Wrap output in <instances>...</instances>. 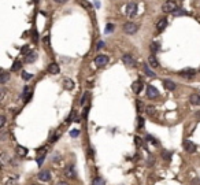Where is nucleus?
<instances>
[{
	"instance_id": "nucleus-16",
	"label": "nucleus",
	"mask_w": 200,
	"mask_h": 185,
	"mask_svg": "<svg viewBox=\"0 0 200 185\" xmlns=\"http://www.w3.org/2000/svg\"><path fill=\"white\" fill-rule=\"evenodd\" d=\"M36 59H37V54L33 52V51H30L28 55H25V62H26V63H33Z\"/></svg>"
},
{
	"instance_id": "nucleus-32",
	"label": "nucleus",
	"mask_w": 200,
	"mask_h": 185,
	"mask_svg": "<svg viewBox=\"0 0 200 185\" xmlns=\"http://www.w3.org/2000/svg\"><path fill=\"white\" fill-rule=\"evenodd\" d=\"M88 97H89V92H85L84 95H82V97H81V101H80V103H81V106H84Z\"/></svg>"
},
{
	"instance_id": "nucleus-33",
	"label": "nucleus",
	"mask_w": 200,
	"mask_h": 185,
	"mask_svg": "<svg viewBox=\"0 0 200 185\" xmlns=\"http://www.w3.org/2000/svg\"><path fill=\"white\" fill-rule=\"evenodd\" d=\"M44 159H45V152H44V154H41L39 158H37V163H39V166H41V165H43Z\"/></svg>"
},
{
	"instance_id": "nucleus-40",
	"label": "nucleus",
	"mask_w": 200,
	"mask_h": 185,
	"mask_svg": "<svg viewBox=\"0 0 200 185\" xmlns=\"http://www.w3.org/2000/svg\"><path fill=\"white\" fill-rule=\"evenodd\" d=\"M33 40H34V43H37V40H39V36H37V32L36 30L33 32Z\"/></svg>"
},
{
	"instance_id": "nucleus-49",
	"label": "nucleus",
	"mask_w": 200,
	"mask_h": 185,
	"mask_svg": "<svg viewBox=\"0 0 200 185\" xmlns=\"http://www.w3.org/2000/svg\"><path fill=\"white\" fill-rule=\"evenodd\" d=\"M181 1H182V0H181Z\"/></svg>"
},
{
	"instance_id": "nucleus-5",
	"label": "nucleus",
	"mask_w": 200,
	"mask_h": 185,
	"mask_svg": "<svg viewBox=\"0 0 200 185\" xmlns=\"http://www.w3.org/2000/svg\"><path fill=\"white\" fill-rule=\"evenodd\" d=\"M126 14H128V16L136 15L137 14V3H134V1L128 3V6H126Z\"/></svg>"
},
{
	"instance_id": "nucleus-11",
	"label": "nucleus",
	"mask_w": 200,
	"mask_h": 185,
	"mask_svg": "<svg viewBox=\"0 0 200 185\" xmlns=\"http://www.w3.org/2000/svg\"><path fill=\"white\" fill-rule=\"evenodd\" d=\"M143 86H144L143 81H141V80H137V81H134V82L132 84V89H133V92L134 93L139 95V93L143 91Z\"/></svg>"
},
{
	"instance_id": "nucleus-8",
	"label": "nucleus",
	"mask_w": 200,
	"mask_h": 185,
	"mask_svg": "<svg viewBox=\"0 0 200 185\" xmlns=\"http://www.w3.org/2000/svg\"><path fill=\"white\" fill-rule=\"evenodd\" d=\"M39 180L40 181H44V182H47V181H49L51 178H52V176H51V171L49 170H43V171H40L39 173Z\"/></svg>"
},
{
	"instance_id": "nucleus-26",
	"label": "nucleus",
	"mask_w": 200,
	"mask_h": 185,
	"mask_svg": "<svg viewBox=\"0 0 200 185\" xmlns=\"http://www.w3.org/2000/svg\"><path fill=\"white\" fill-rule=\"evenodd\" d=\"M32 77H33V74H30V73H28V71L22 70V78L25 80V81H29Z\"/></svg>"
},
{
	"instance_id": "nucleus-25",
	"label": "nucleus",
	"mask_w": 200,
	"mask_h": 185,
	"mask_svg": "<svg viewBox=\"0 0 200 185\" xmlns=\"http://www.w3.org/2000/svg\"><path fill=\"white\" fill-rule=\"evenodd\" d=\"M7 81H8V73L7 71H3L1 73V78H0V82L1 84H6Z\"/></svg>"
},
{
	"instance_id": "nucleus-23",
	"label": "nucleus",
	"mask_w": 200,
	"mask_h": 185,
	"mask_svg": "<svg viewBox=\"0 0 200 185\" xmlns=\"http://www.w3.org/2000/svg\"><path fill=\"white\" fill-rule=\"evenodd\" d=\"M149 48H151V51H152V52H158V51H159V49H161V45H159V43H156V41H154V43H152V44H151V47H149Z\"/></svg>"
},
{
	"instance_id": "nucleus-37",
	"label": "nucleus",
	"mask_w": 200,
	"mask_h": 185,
	"mask_svg": "<svg viewBox=\"0 0 200 185\" xmlns=\"http://www.w3.org/2000/svg\"><path fill=\"white\" fill-rule=\"evenodd\" d=\"M4 125H6V117L1 115L0 117V128H4Z\"/></svg>"
},
{
	"instance_id": "nucleus-42",
	"label": "nucleus",
	"mask_w": 200,
	"mask_h": 185,
	"mask_svg": "<svg viewBox=\"0 0 200 185\" xmlns=\"http://www.w3.org/2000/svg\"><path fill=\"white\" fill-rule=\"evenodd\" d=\"M59 159H61V156H59V155H54V158H52V161H54V162H59Z\"/></svg>"
},
{
	"instance_id": "nucleus-1",
	"label": "nucleus",
	"mask_w": 200,
	"mask_h": 185,
	"mask_svg": "<svg viewBox=\"0 0 200 185\" xmlns=\"http://www.w3.org/2000/svg\"><path fill=\"white\" fill-rule=\"evenodd\" d=\"M108 62H110V58L104 54H100L95 58V65H96L97 67H104Z\"/></svg>"
},
{
	"instance_id": "nucleus-27",
	"label": "nucleus",
	"mask_w": 200,
	"mask_h": 185,
	"mask_svg": "<svg viewBox=\"0 0 200 185\" xmlns=\"http://www.w3.org/2000/svg\"><path fill=\"white\" fill-rule=\"evenodd\" d=\"M136 107H137V111H139V113L144 111V104H143L141 100H136Z\"/></svg>"
},
{
	"instance_id": "nucleus-6",
	"label": "nucleus",
	"mask_w": 200,
	"mask_h": 185,
	"mask_svg": "<svg viewBox=\"0 0 200 185\" xmlns=\"http://www.w3.org/2000/svg\"><path fill=\"white\" fill-rule=\"evenodd\" d=\"M147 96L149 99H155V97L159 96V92H158V89L155 88L154 85H148V88H147Z\"/></svg>"
},
{
	"instance_id": "nucleus-18",
	"label": "nucleus",
	"mask_w": 200,
	"mask_h": 185,
	"mask_svg": "<svg viewBox=\"0 0 200 185\" xmlns=\"http://www.w3.org/2000/svg\"><path fill=\"white\" fill-rule=\"evenodd\" d=\"M148 62H149V66H151V67H154V69L159 67V62H158V59L155 58L154 55H151V56L148 58Z\"/></svg>"
},
{
	"instance_id": "nucleus-17",
	"label": "nucleus",
	"mask_w": 200,
	"mask_h": 185,
	"mask_svg": "<svg viewBox=\"0 0 200 185\" xmlns=\"http://www.w3.org/2000/svg\"><path fill=\"white\" fill-rule=\"evenodd\" d=\"M59 71H61V69H59V65L58 63H51L48 66V73H51V74H58Z\"/></svg>"
},
{
	"instance_id": "nucleus-10",
	"label": "nucleus",
	"mask_w": 200,
	"mask_h": 185,
	"mask_svg": "<svg viewBox=\"0 0 200 185\" xmlns=\"http://www.w3.org/2000/svg\"><path fill=\"white\" fill-rule=\"evenodd\" d=\"M167 19L166 18H162V19H159L158 21V23H156V32L158 33H161V32H163L166 28H167Z\"/></svg>"
},
{
	"instance_id": "nucleus-4",
	"label": "nucleus",
	"mask_w": 200,
	"mask_h": 185,
	"mask_svg": "<svg viewBox=\"0 0 200 185\" xmlns=\"http://www.w3.org/2000/svg\"><path fill=\"white\" fill-rule=\"evenodd\" d=\"M122 62L125 66H128V67H136V61H134V58L130 54H125L122 56Z\"/></svg>"
},
{
	"instance_id": "nucleus-22",
	"label": "nucleus",
	"mask_w": 200,
	"mask_h": 185,
	"mask_svg": "<svg viewBox=\"0 0 200 185\" xmlns=\"http://www.w3.org/2000/svg\"><path fill=\"white\" fill-rule=\"evenodd\" d=\"M182 15H188V11L184 8H178L177 11H174V16H182Z\"/></svg>"
},
{
	"instance_id": "nucleus-35",
	"label": "nucleus",
	"mask_w": 200,
	"mask_h": 185,
	"mask_svg": "<svg viewBox=\"0 0 200 185\" xmlns=\"http://www.w3.org/2000/svg\"><path fill=\"white\" fill-rule=\"evenodd\" d=\"M6 185H18L16 184V177H14V178H10L7 182H6Z\"/></svg>"
},
{
	"instance_id": "nucleus-44",
	"label": "nucleus",
	"mask_w": 200,
	"mask_h": 185,
	"mask_svg": "<svg viewBox=\"0 0 200 185\" xmlns=\"http://www.w3.org/2000/svg\"><path fill=\"white\" fill-rule=\"evenodd\" d=\"M88 152H89V156H91V158H93V156H95V154H93V149H92V148H89V151H88Z\"/></svg>"
},
{
	"instance_id": "nucleus-46",
	"label": "nucleus",
	"mask_w": 200,
	"mask_h": 185,
	"mask_svg": "<svg viewBox=\"0 0 200 185\" xmlns=\"http://www.w3.org/2000/svg\"><path fill=\"white\" fill-rule=\"evenodd\" d=\"M58 185H69L67 182H64V181H61V182H58Z\"/></svg>"
},
{
	"instance_id": "nucleus-13",
	"label": "nucleus",
	"mask_w": 200,
	"mask_h": 185,
	"mask_svg": "<svg viewBox=\"0 0 200 185\" xmlns=\"http://www.w3.org/2000/svg\"><path fill=\"white\" fill-rule=\"evenodd\" d=\"M143 70H144V73H145L147 76L149 78H154L156 77V74H155V71L151 69V66L149 65H143Z\"/></svg>"
},
{
	"instance_id": "nucleus-7",
	"label": "nucleus",
	"mask_w": 200,
	"mask_h": 185,
	"mask_svg": "<svg viewBox=\"0 0 200 185\" xmlns=\"http://www.w3.org/2000/svg\"><path fill=\"white\" fill-rule=\"evenodd\" d=\"M184 149L188 152V154H193V152L196 151V145H195V143H192V141L185 140L184 141Z\"/></svg>"
},
{
	"instance_id": "nucleus-14",
	"label": "nucleus",
	"mask_w": 200,
	"mask_h": 185,
	"mask_svg": "<svg viewBox=\"0 0 200 185\" xmlns=\"http://www.w3.org/2000/svg\"><path fill=\"white\" fill-rule=\"evenodd\" d=\"M189 101H191V104H193V106H200V95L192 93L189 96Z\"/></svg>"
},
{
	"instance_id": "nucleus-3",
	"label": "nucleus",
	"mask_w": 200,
	"mask_h": 185,
	"mask_svg": "<svg viewBox=\"0 0 200 185\" xmlns=\"http://www.w3.org/2000/svg\"><path fill=\"white\" fill-rule=\"evenodd\" d=\"M162 10H163V13H174V11L177 10V4H176V1H173V0H167V1L162 6Z\"/></svg>"
},
{
	"instance_id": "nucleus-41",
	"label": "nucleus",
	"mask_w": 200,
	"mask_h": 185,
	"mask_svg": "<svg viewBox=\"0 0 200 185\" xmlns=\"http://www.w3.org/2000/svg\"><path fill=\"white\" fill-rule=\"evenodd\" d=\"M103 47H104V43H103V41H99V43L96 44V48H97V49H100V48H103Z\"/></svg>"
},
{
	"instance_id": "nucleus-47",
	"label": "nucleus",
	"mask_w": 200,
	"mask_h": 185,
	"mask_svg": "<svg viewBox=\"0 0 200 185\" xmlns=\"http://www.w3.org/2000/svg\"><path fill=\"white\" fill-rule=\"evenodd\" d=\"M34 3H39V0H34Z\"/></svg>"
},
{
	"instance_id": "nucleus-2",
	"label": "nucleus",
	"mask_w": 200,
	"mask_h": 185,
	"mask_svg": "<svg viewBox=\"0 0 200 185\" xmlns=\"http://www.w3.org/2000/svg\"><path fill=\"white\" fill-rule=\"evenodd\" d=\"M137 30H139V26L134 22H126L123 25V32L126 34H134V33H137Z\"/></svg>"
},
{
	"instance_id": "nucleus-20",
	"label": "nucleus",
	"mask_w": 200,
	"mask_h": 185,
	"mask_svg": "<svg viewBox=\"0 0 200 185\" xmlns=\"http://www.w3.org/2000/svg\"><path fill=\"white\" fill-rule=\"evenodd\" d=\"M16 152H18L19 156H26V155H28V148L18 145V147H16Z\"/></svg>"
},
{
	"instance_id": "nucleus-43",
	"label": "nucleus",
	"mask_w": 200,
	"mask_h": 185,
	"mask_svg": "<svg viewBox=\"0 0 200 185\" xmlns=\"http://www.w3.org/2000/svg\"><path fill=\"white\" fill-rule=\"evenodd\" d=\"M134 141H136V144H137V147L141 145V140H140V137H136L134 139Z\"/></svg>"
},
{
	"instance_id": "nucleus-31",
	"label": "nucleus",
	"mask_w": 200,
	"mask_h": 185,
	"mask_svg": "<svg viewBox=\"0 0 200 185\" xmlns=\"http://www.w3.org/2000/svg\"><path fill=\"white\" fill-rule=\"evenodd\" d=\"M144 118H141V117H137V128L139 129H141L143 126H144Z\"/></svg>"
},
{
	"instance_id": "nucleus-15",
	"label": "nucleus",
	"mask_w": 200,
	"mask_h": 185,
	"mask_svg": "<svg viewBox=\"0 0 200 185\" xmlns=\"http://www.w3.org/2000/svg\"><path fill=\"white\" fill-rule=\"evenodd\" d=\"M163 86H164L166 89H169V91H174V89L177 88L176 82H173L171 80H164V81H163Z\"/></svg>"
},
{
	"instance_id": "nucleus-24",
	"label": "nucleus",
	"mask_w": 200,
	"mask_h": 185,
	"mask_svg": "<svg viewBox=\"0 0 200 185\" xmlns=\"http://www.w3.org/2000/svg\"><path fill=\"white\" fill-rule=\"evenodd\" d=\"M92 185H106V182H104V180L101 177H96L92 181Z\"/></svg>"
},
{
	"instance_id": "nucleus-9",
	"label": "nucleus",
	"mask_w": 200,
	"mask_h": 185,
	"mask_svg": "<svg viewBox=\"0 0 200 185\" xmlns=\"http://www.w3.org/2000/svg\"><path fill=\"white\" fill-rule=\"evenodd\" d=\"M181 77H184V78H192L196 76V70H193V69H186V70H181L180 73H178Z\"/></svg>"
},
{
	"instance_id": "nucleus-39",
	"label": "nucleus",
	"mask_w": 200,
	"mask_h": 185,
	"mask_svg": "<svg viewBox=\"0 0 200 185\" xmlns=\"http://www.w3.org/2000/svg\"><path fill=\"white\" fill-rule=\"evenodd\" d=\"M191 185H200V180H199V178H193L192 182H191Z\"/></svg>"
},
{
	"instance_id": "nucleus-36",
	"label": "nucleus",
	"mask_w": 200,
	"mask_h": 185,
	"mask_svg": "<svg viewBox=\"0 0 200 185\" xmlns=\"http://www.w3.org/2000/svg\"><path fill=\"white\" fill-rule=\"evenodd\" d=\"M113 30H114V25L113 23H108L107 26H106V33H111Z\"/></svg>"
},
{
	"instance_id": "nucleus-45",
	"label": "nucleus",
	"mask_w": 200,
	"mask_h": 185,
	"mask_svg": "<svg viewBox=\"0 0 200 185\" xmlns=\"http://www.w3.org/2000/svg\"><path fill=\"white\" fill-rule=\"evenodd\" d=\"M55 1H56V3H59V4H62V3H66L67 0H55Z\"/></svg>"
},
{
	"instance_id": "nucleus-48",
	"label": "nucleus",
	"mask_w": 200,
	"mask_h": 185,
	"mask_svg": "<svg viewBox=\"0 0 200 185\" xmlns=\"http://www.w3.org/2000/svg\"><path fill=\"white\" fill-rule=\"evenodd\" d=\"M33 185H36V184H33Z\"/></svg>"
},
{
	"instance_id": "nucleus-28",
	"label": "nucleus",
	"mask_w": 200,
	"mask_h": 185,
	"mask_svg": "<svg viewBox=\"0 0 200 185\" xmlns=\"http://www.w3.org/2000/svg\"><path fill=\"white\" fill-rule=\"evenodd\" d=\"M162 158L166 159V161H170V159H171V152H169V151H163V152H162Z\"/></svg>"
},
{
	"instance_id": "nucleus-38",
	"label": "nucleus",
	"mask_w": 200,
	"mask_h": 185,
	"mask_svg": "<svg viewBox=\"0 0 200 185\" xmlns=\"http://www.w3.org/2000/svg\"><path fill=\"white\" fill-rule=\"evenodd\" d=\"M154 162H155V158L152 156V155H149V158H148V162H147V165H148V166H151V165H152Z\"/></svg>"
},
{
	"instance_id": "nucleus-12",
	"label": "nucleus",
	"mask_w": 200,
	"mask_h": 185,
	"mask_svg": "<svg viewBox=\"0 0 200 185\" xmlns=\"http://www.w3.org/2000/svg\"><path fill=\"white\" fill-rule=\"evenodd\" d=\"M64 176L67 178H74L76 177V169H74V165H69L66 169H64Z\"/></svg>"
},
{
	"instance_id": "nucleus-19",
	"label": "nucleus",
	"mask_w": 200,
	"mask_h": 185,
	"mask_svg": "<svg viewBox=\"0 0 200 185\" xmlns=\"http://www.w3.org/2000/svg\"><path fill=\"white\" fill-rule=\"evenodd\" d=\"M63 84H64V88H66V89H69V91H71V89L74 88V81H73V80H70V78H66Z\"/></svg>"
},
{
	"instance_id": "nucleus-30",
	"label": "nucleus",
	"mask_w": 200,
	"mask_h": 185,
	"mask_svg": "<svg viewBox=\"0 0 200 185\" xmlns=\"http://www.w3.org/2000/svg\"><path fill=\"white\" fill-rule=\"evenodd\" d=\"M80 133H81L80 129H73V130H70V136H71V137H78Z\"/></svg>"
},
{
	"instance_id": "nucleus-34",
	"label": "nucleus",
	"mask_w": 200,
	"mask_h": 185,
	"mask_svg": "<svg viewBox=\"0 0 200 185\" xmlns=\"http://www.w3.org/2000/svg\"><path fill=\"white\" fill-rule=\"evenodd\" d=\"M155 110L156 108L154 106H149V107H147V113H148V115H154L155 114Z\"/></svg>"
},
{
	"instance_id": "nucleus-29",
	"label": "nucleus",
	"mask_w": 200,
	"mask_h": 185,
	"mask_svg": "<svg viewBox=\"0 0 200 185\" xmlns=\"http://www.w3.org/2000/svg\"><path fill=\"white\" fill-rule=\"evenodd\" d=\"M145 140H148V141H151V144H154V145H158V141H156V139H154L151 134H147L145 136Z\"/></svg>"
},
{
	"instance_id": "nucleus-21",
	"label": "nucleus",
	"mask_w": 200,
	"mask_h": 185,
	"mask_svg": "<svg viewBox=\"0 0 200 185\" xmlns=\"http://www.w3.org/2000/svg\"><path fill=\"white\" fill-rule=\"evenodd\" d=\"M21 67H22V62L16 59V61H14V63H13L11 70H13V71H18V70H21Z\"/></svg>"
}]
</instances>
